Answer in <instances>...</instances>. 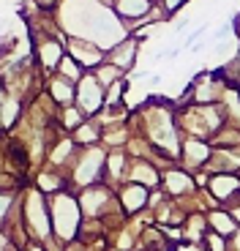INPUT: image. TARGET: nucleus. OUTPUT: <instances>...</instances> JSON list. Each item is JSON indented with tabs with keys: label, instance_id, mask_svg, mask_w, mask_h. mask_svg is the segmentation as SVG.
<instances>
[{
	"label": "nucleus",
	"instance_id": "nucleus-1",
	"mask_svg": "<svg viewBox=\"0 0 240 251\" xmlns=\"http://www.w3.org/2000/svg\"><path fill=\"white\" fill-rule=\"evenodd\" d=\"M180 3H183V0H167V8H169V11H175Z\"/></svg>",
	"mask_w": 240,
	"mask_h": 251
}]
</instances>
